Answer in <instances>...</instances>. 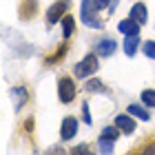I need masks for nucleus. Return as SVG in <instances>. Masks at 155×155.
Here are the masks:
<instances>
[{
    "mask_svg": "<svg viewBox=\"0 0 155 155\" xmlns=\"http://www.w3.org/2000/svg\"><path fill=\"white\" fill-rule=\"evenodd\" d=\"M97 11H100V7H97L95 0H82V7H80V18L82 22L91 27V29H102V20L97 18Z\"/></svg>",
    "mask_w": 155,
    "mask_h": 155,
    "instance_id": "f257e3e1",
    "label": "nucleus"
},
{
    "mask_svg": "<svg viewBox=\"0 0 155 155\" xmlns=\"http://www.w3.org/2000/svg\"><path fill=\"white\" fill-rule=\"evenodd\" d=\"M97 58H100L97 53H87V55H84V58L75 64V75L82 78V80L91 78V75L97 71V69H100V64H97Z\"/></svg>",
    "mask_w": 155,
    "mask_h": 155,
    "instance_id": "f03ea898",
    "label": "nucleus"
},
{
    "mask_svg": "<svg viewBox=\"0 0 155 155\" xmlns=\"http://www.w3.org/2000/svg\"><path fill=\"white\" fill-rule=\"evenodd\" d=\"M75 93H78V89H75L73 78L62 75L60 80H58V97H60V102L62 104H71L75 100Z\"/></svg>",
    "mask_w": 155,
    "mask_h": 155,
    "instance_id": "7ed1b4c3",
    "label": "nucleus"
},
{
    "mask_svg": "<svg viewBox=\"0 0 155 155\" xmlns=\"http://www.w3.org/2000/svg\"><path fill=\"white\" fill-rule=\"evenodd\" d=\"M69 9H71V0H55L47 9V25L51 27V25L58 22V20H62L69 13Z\"/></svg>",
    "mask_w": 155,
    "mask_h": 155,
    "instance_id": "20e7f679",
    "label": "nucleus"
},
{
    "mask_svg": "<svg viewBox=\"0 0 155 155\" xmlns=\"http://www.w3.org/2000/svg\"><path fill=\"white\" fill-rule=\"evenodd\" d=\"M38 16V0H20L18 5V18L29 22Z\"/></svg>",
    "mask_w": 155,
    "mask_h": 155,
    "instance_id": "39448f33",
    "label": "nucleus"
},
{
    "mask_svg": "<svg viewBox=\"0 0 155 155\" xmlns=\"http://www.w3.org/2000/svg\"><path fill=\"white\" fill-rule=\"evenodd\" d=\"M75 135H78V120L73 115H67L62 120V126H60V140L67 142V140H71Z\"/></svg>",
    "mask_w": 155,
    "mask_h": 155,
    "instance_id": "423d86ee",
    "label": "nucleus"
},
{
    "mask_svg": "<svg viewBox=\"0 0 155 155\" xmlns=\"http://www.w3.org/2000/svg\"><path fill=\"white\" fill-rule=\"evenodd\" d=\"M115 126L120 131H122V135H131V133H135V120L131 117V113H117L115 115Z\"/></svg>",
    "mask_w": 155,
    "mask_h": 155,
    "instance_id": "0eeeda50",
    "label": "nucleus"
},
{
    "mask_svg": "<svg viewBox=\"0 0 155 155\" xmlns=\"http://www.w3.org/2000/svg\"><path fill=\"white\" fill-rule=\"evenodd\" d=\"M115 49H117V42L113 38H102V40H97V45H95V53L100 55V58H109V55L115 53Z\"/></svg>",
    "mask_w": 155,
    "mask_h": 155,
    "instance_id": "6e6552de",
    "label": "nucleus"
},
{
    "mask_svg": "<svg viewBox=\"0 0 155 155\" xmlns=\"http://www.w3.org/2000/svg\"><path fill=\"white\" fill-rule=\"evenodd\" d=\"M140 22H135L133 18H124V20H120V25H117V31L120 33H124V36H140Z\"/></svg>",
    "mask_w": 155,
    "mask_h": 155,
    "instance_id": "1a4fd4ad",
    "label": "nucleus"
},
{
    "mask_svg": "<svg viewBox=\"0 0 155 155\" xmlns=\"http://www.w3.org/2000/svg\"><path fill=\"white\" fill-rule=\"evenodd\" d=\"M129 18H133L135 22H140V25H146V20H149V13H146V5L144 2H135L131 7V16Z\"/></svg>",
    "mask_w": 155,
    "mask_h": 155,
    "instance_id": "9d476101",
    "label": "nucleus"
},
{
    "mask_svg": "<svg viewBox=\"0 0 155 155\" xmlns=\"http://www.w3.org/2000/svg\"><path fill=\"white\" fill-rule=\"evenodd\" d=\"M67 49H69V47L64 45V42H62V45H60L58 49H55V51H53L51 55H47V58H45V64H47V67H55L60 60H64V55H67Z\"/></svg>",
    "mask_w": 155,
    "mask_h": 155,
    "instance_id": "9b49d317",
    "label": "nucleus"
},
{
    "mask_svg": "<svg viewBox=\"0 0 155 155\" xmlns=\"http://www.w3.org/2000/svg\"><path fill=\"white\" fill-rule=\"evenodd\" d=\"M84 89H87V93H107V87H104V82L97 80V78H87V82H84Z\"/></svg>",
    "mask_w": 155,
    "mask_h": 155,
    "instance_id": "f8f14e48",
    "label": "nucleus"
},
{
    "mask_svg": "<svg viewBox=\"0 0 155 155\" xmlns=\"http://www.w3.org/2000/svg\"><path fill=\"white\" fill-rule=\"evenodd\" d=\"M122 47H124V53L129 55V58H133V55L137 53V47H140V36H126Z\"/></svg>",
    "mask_w": 155,
    "mask_h": 155,
    "instance_id": "ddd939ff",
    "label": "nucleus"
},
{
    "mask_svg": "<svg viewBox=\"0 0 155 155\" xmlns=\"http://www.w3.org/2000/svg\"><path fill=\"white\" fill-rule=\"evenodd\" d=\"M75 31V18L71 16V13H67L64 18H62V36L64 38H71Z\"/></svg>",
    "mask_w": 155,
    "mask_h": 155,
    "instance_id": "4468645a",
    "label": "nucleus"
},
{
    "mask_svg": "<svg viewBox=\"0 0 155 155\" xmlns=\"http://www.w3.org/2000/svg\"><path fill=\"white\" fill-rule=\"evenodd\" d=\"M129 113H131L133 117H140L142 122H149V120H151L149 111H146L144 107H140V104H129Z\"/></svg>",
    "mask_w": 155,
    "mask_h": 155,
    "instance_id": "2eb2a0df",
    "label": "nucleus"
},
{
    "mask_svg": "<svg viewBox=\"0 0 155 155\" xmlns=\"http://www.w3.org/2000/svg\"><path fill=\"white\" fill-rule=\"evenodd\" d=\"M13 95L18 97V104H16V111H20L27 104V100H29V91H27L25 87H16L13 89Z\"/></svg>",
    "mask_w": 155,
    "mask_h": 155,
    "instance_id": "dca6fc26",
    "label": "nucleus"
},
{
    "mask_svg": "<svg viewBox=\"0 0 155 155\" xmlns=\"http://www.w3.org/2000/svg\"><path fill=\"white\" fill-rule=\"evenodd\" d=\"M97 146H100V153H102V155H113V140L100 135V140H97Z\"/></svg>",
    "mask_w": 155,
    "mask_h": 155,
    "instance_id": "f3484780",
    "label": "nucleus"
},
{
    "mask_svg": "<svg viewBox=\"0 0 155 155\" xmlns=\"http://www.w3.org/2000/svg\"><path fill=\"white\" fill-rule=\"evenodd\" d=\"M140 100H142L144 107L153 109V107H155V89H144L142 95H140Z\"/></svg>",
    "mask_w": 155,
    "mask_h": 155,
    "instance_id": "a211bd4d",
    "label": "nucleus"
},
{
    "mask_svg": "<svg viewBox=\"0 0 155 155\" xmlns=\"http://www.w3.org/2000/svg\"><path fill=\"white\" fill-rule=\"evenodd\" d=\"M133 155H155V137L153 140H149V142H144L140 149L133 153Z\"/></svg>",
    "mask_w": 155,
    "mask_h": 155,
    "instance_id": "6ab92c4d",
    "label": "nucleus"
},
{
    "mask_svg": "<svg viewBox=\"0 0 155 155\" xmlns=\"http://www.w3.org/2000/svg\"><path fill=\"white\" fill-rule=\"evenodd\" d=\"M100 135H104V137H109V140H113V142H115V140H117L120 135H122V131H120V129H117V126L113 124V126H104V129H102V133H100Z\"/></svg>",
    "mask_w": 155,
    "mask_h": 155,
    "instance_id": "aec40b11",
    "label": "nucleus"
},
{
    "mask_svg": "<svg viewBox=\"0 0 155 155\" xmlns=\"http://www.w3.org/2000/svg\"><path fill=\"white\" fill-rule=\"evenodd\" d=\"M142 51H144V55H146V58L155 60V40H146L144 45H142Z\"/></svg>",
    "mask_w": 155,
    "mask_h": 155,
    "instance_id": "412c9836",
    "label": "nucleus"
},
{
    "mask_svg": "<svg viewBox=\"0 0 155 155\" xmlns=\"http://www.w3.org/2000/svg\"><path fill=\"white\" fill-rule=\"evenodd\" d=\"M71 155H95V153H91V146L84 142V144H78L71 149Z\"/></svg>",
    "mask_w": 155,
    "mask_h": 155,
    "instance_id": "4be33fe9",
    "label": "nucleus"
},
{
    "mask_svg": "<svg viewBox=\"0 0 155 155\" xmlns=\"http://www.w3.org/2000/svg\"><path fill=\"white\" fill-rule=\"evenodd\" d=\"M82 120L87 122V126L93 124V120H91V111H89V104H87V102L82 104Z\"/></svg>",
    "mask_w": 155,
    "mask_h": 155,
    "instance_id": "5701e85b",
    "label": "nucleus"
},
{
    "mask_svg": "<svg viewBox=\"0 0 155 155\" xmlns=\"http://www.w3.org/2000/svg\"><path fill=\"white\" fill-rule=\"evenodd\" d=\"M95 2H97V7H100V11H102V9H107V7L113 5V0H95Z\"/></svg>",
    "mask_w": 155,
    "mask_h": 155,
    "instance_id": "b1692460",
    "label": "nucleus"
},
{
    "mask_svg": "<svg viewBox=\"0 0 155 155\" xmlns=\"http://www.w3.org/2000/svg\"><path fill=\"white\" fill-rule=\"evenodd\" d=\"M33 126H36V122H33V117H29V120L25 122V129H27V131H31Z\"/></svg>",
    "mask_w": 155,
    "mask_h": 155,
    "instance_id": "393cba45",
    "label": "nucleus"
},
{
    "mask_svg": "<svg viewBox=\"0 0 155 155\" xmlns=\"http://www.w3.org/2000/svg\"><path fill=\"white\" fill-rule=\"evenodd\" d=\"M49 155H64V151H62V149H58V146H55V149H51V151H49Z\"/></svg>",
    "mask_w": 155,
    "mask_h": 155,
    "instance_id": "a878e982",
    "label": "nucleus"
}]
</instances>
